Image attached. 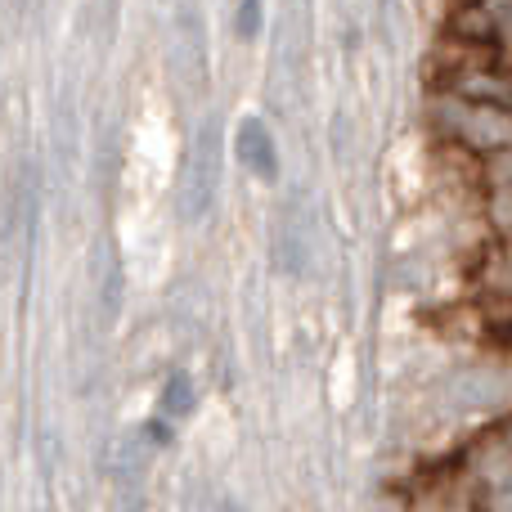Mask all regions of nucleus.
<instances>
[{
    "instance_id": "f257e3e1",
    "label": "nucleus",
    "mask_w": 512,
    "mask_h": 512,
    "mask_svg": "<svg viewBox=\"0 0 512 512\" xmlns=\"http://www.w3.org/2000/svg\"><path fill=\"white\" fill-rule=\"evenodd\" d=\"M216 185H221V122L207 117L203 131L194 140V153H189V167H185V221H203L212 212V198Z\"/></svg>"
},
{
    "instance_id": "f03ea898",
    "label": "nucleus",
    "mask_w": 512,
    "mask_h": 512,
    "mask_svg": "<svg viewBox=\"0 0 512 512\" xmlns=\"http://www.w3.org/2000/svg\"><path fill=\"white\" fill-rule=\"evenodd\" d=\"M234 158L252 171L256 180H279V144L261 117H243L234 131Z\"/></svg>"
},
{
    "instance_id": "7ed1b4c3",
    "label": "nucleus",
    "mask_w": 512,
    "mask_h": 512,
    "mask_svg": "<svg viewBox=\"0 0 512 512\" xmlns=\"http://www.w3.org/2000/svg\"><path fill=\"white\" fill-rule=\"evenodd\" d=\"M194 400H198L194 378H189V373H171V378L162 382L158 414H167V418H189V414H194Z\"/></svg>"
},
{
    "instance_id": "20e7f679",
    "label": "nucleus",
    "mask_w": 512,
    "mask_h": 512,
    "mask_svg": "<svg viewBox=\"0 0 512 512\" xmlns=\"http://www.w3.org/2000/svg\"><path fill=\"white\" fill-rule=\"evenodd\" d=\"M261 18H265L261 0H239V5H234V32H239L243 41H252V36H261Z\"/></svg>"
},
{
    "instance_id": "39448f33",
    "label": "nucleus",
    "mask_w": 512,
    "mask_h": 512,
    "mask_svg": "<svg viewBox=\"0 0 512 512\" xmlns=\"http://www.w3.org/2000/svg\"><path fill=\"white\" fill-rule=\"evenodd\" d=\"M149 436H153L158 445H171V423H167V414L153 418V423H149Z\"/></svg>"
}]
</instances>
